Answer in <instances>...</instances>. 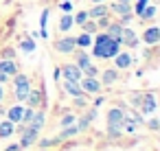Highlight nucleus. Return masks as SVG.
<instances>
[{
    "instance_id": "7ed1b4c3",
    "label": "nucleus",
    "mask_w": 160,
    "mask_h": 151,
    "mask_svg": "<svg viewBox=\"0 0 160 151\" xmlns=\"http://www.w3.org/2000/svg\"><path fill=\"white\" fill-rule=\"evenodd\" d=\"M22 136H20V149H27V147H31V144H35L38 142V134H40V129H35V127H31V125H27L22 131H20Z\"/></svg>"
},
{
    "instance_id": "c756f323",
    "label": "nucleus",
    "mask_w": 160,
    "mask_h": 151,
    "mask_svg": "<svg viewBox=\"0 0 160 151\" xmlns=\"http://www.w3.org/2000/svg\"><path fill=\"white\" fill-rule=\"evenodd\" d=\"M75 123H77L75 114H64V116H62V120H59V125H62V127H70V125H75Z\"/></svg>"
},
{
    "instance_id": "f257e3e1",
    "label": "nucleus",
    "mask_w": 160,
    "mask_h": 151,
    "mask_svg": "<svg viewBox=\"0 0 160 151\" xmlns=\"http://www.w3.org/2000/svg\"><path fill=\"white\" fill-rule=\"evenodd\" d=\"M118 51H121V42H118V40H112L108 33L97 35L94 48H92V55H94V57H99V59H112Z\"/></svg>"
},
{
    "instance_id": "6ab92c4d",
    "label": "nucleus",
    "mask_w": 160,
    "mask_h": 151,
    "mask_svg": "<svg viewBox=\"0 0 160 151\" xmlns=\"http://www.w3.org/2000/svg\"><path fill=\"white\" fill-rule=\"evenodd\" d=\"M13 131H16V127H13V123H11V120H2V123H0V138H2V140H5V138H9Z\"/></svg>"
},
{
    "instance_id": "39448f33",
    "label": "nucleus",
    "mask_w": 160,
    "mask_h": 151,
    "mask_svg": "<svg viewBox=\"0 0 160 151\" xmlns=\"http://www.w3.org/2000/svg\"><path fill=\"white\" fill-rule=\"evenodd\" d=\"M138 110H140V114H151V112H156V96H153L151 92L138 96Z\"/></svg>"
},
{
    "instance_id": "72a5a7b5",
    "label": "nucleus",
    "mask_w": 160,
    "mask_h": 151,
    "mask_svg": "<svg viewBox=\"0 0 160 151\" xmlns=\"http://www.w3.org/2000/svg\"><path fill=\"white\" fill-rule=\"evenodd\" d=\"M105 131H108L110 138H121V134H123L121 127H105Z\"/></svg>"
},
{
    "instance_id": "c9c22d12",
    "label": "nucleus",
    "mask_w": 160,
    "mask_h": 151,
    "mask_svg": "<svg viewBox=\"0 0 160 151\" xmlns=\"http://www.w3.org/2000/svg\"><path fill=\"white\" fill-rule=\"evenodd\" d=\"M57 142V138H44V140H40L38 144L42 147V149H46V147H51V144H55Z\"/></svg>"
},
{
    "instance_id": "58836bf2",
    "label": "nucleus",
    "mask_w": 160,
    "mask_h": 151,
    "mask_svg": "<svg viewBox=\"0 0 160 151\" xmlns=\"http://www.w3.org/2000/svg\"><path fill=\"white\" fill-rule=\"evenodd\" d=\"M62 9H64L66 13H70V11H72V2H68V0H64V2H62Z\"/></svg>"
},
{
    "instance_id": "5701e85b",
    "label": "nucleus",
    "mask_w": 160,
    "mask_h": 151,
    "mask_svg": "<svg viewBox=\"0 0 160 151\" xmlns=\"http://www.w3.org/2000/svg\"><path fill=\"white\" fill-rule=\"evenodd\" d=\"M75 42H77L79 48H88V46L92 44V35H90V33H81L79 37H75Z\"/></svg>"
},
{
    "instance_id": "f3484780",
    "label": "nucleus",
    "mask_w": 160,
    "mask_h": 151,
    "mask_svg": "<svg viewBox=\"0 0 160 151\" xmlns=\"http://www.w3.org/2000/svg\"><path fill=\"white\" fill-rule=\"evenodd\" d=\"M22 112H24V107H22V105H13V107H9L7 116H9V120L16 125V123H20V120H22Z\"/></svg>"
},
{
    "instance_id": "79ce46f5",
    "label": "nucleus",
    "mask_w": 160,
    "mask_h": 151,
    "mask_svg": "<svg viewBox=\"0 0 160 151\" xmlns=\"http://www.w3.org/2000/svg\"><path fill=\"white\" fill-rule=\"evenodd\" d=\"M59 77H62V70L55 68V70H53V79H59Z\"/></svg>"
},
{
    "instance_id": "49530a36",
    "label": "nucleus",
    "mask_w": 160,
    "mask_h": 151,
    "mask_svg": "<svg viewBox=\"0 0 160 151\" xmlns=\"http://www.w3.org/2000/svg\"><path fill=\"white\" fill-rule=\"evenodd\" d=\"M138 2H142V5H149V0H138Z\"/></svg>"
},
{
    "instance_id": "b1692460",
    "label": "nucleus",
    "mask_w": 160,
    "mask_h": 151,
    "mask_svg": "<svg viewBox=\"0 0 160 151\" xmlns=\"http://www.w3.org/2000/svg\"><path fill=\"white\" fill-rule=\"evenodd\" d=\"M77 66H79V70L88 68V66H90V55L83 53V51H79V53H77Z\"/></svg>"
},
{
    "instance_id": "4be33fe9",
    "label": "nucleus",
    "mask_w": 160,
    "mask_h": 151,
    "mask_svg": "<svg viewBox=\"0 0 160 151\" xmlns=\"http://www.w3.org/2000/svg\"><path fill=\"white\" fill-rule=\"evenodd\" d=\"M94 116H97V112H94V110H92L90 114H86V116H83V118L79 120V125H77V129H79V131H86V129L90 127V123L94 120Z\"/></svg>"
},
{
    "instance_id": "20e7f679",
    "label": "nucleus",
    "mask_w": 160,
    "mask_h": 151,
    "mask_svg": "<svg viewBox=\"0 0 160 151\" xmlns=\"http://www.w3.org/2000/svg\"><path fill=\"white\" fill-rule=\"evenodd\" d=\"M79 85H81L83 94H99L101 92V81L97 77H81Z\"/></svg>"
},
{
    "instance_id": "f8f14e48",
    "label": "nucleus",
    "mask_w": 160,
    "mask_h": 151,
    "mask_svg": "<svg viewBox=\"0 0 160 151\" xmlns=\"http://www.w3.org/2000/svg\"><path fill=\"white\" fill-rule=\"evenodd\" d=\"M105 33L112 37V40H118L121 42V33H123V24L121 22H110L108 27H105Z\"/></svg>"
},
{
    "instance_id": "c03bdc74",
    "label": "nucleus",
    "mask_w": 160,
    "mask_h": 151,
    "mask_svg": "<svg viewBox=\"0 0 160 151\" xmlns=\"http://www.w3.org/2000/svg\"><path fill=\"white\" fill-rule=\"evenodd\" d=\"M2 99H5V88H2V83H0V103H2Z\"/></svg>"
},
{
    "instance_id": "37998d69",
    "label": "nucleus",
    "mask_w": 160,
    "mask_h": 151,
    "mask_svg": "<svg viewBox=\"0 0 160 151\" xmlns=\"http://www.w3.org/2000/svg\"><path fill=\"white\" fill-rule=\"evenodd\" d=\"M18 149H20V144H18V142H16V144H9V147H7V151H18Z\"/></svg>"
},
{
    "instance_id": "9d476101",
    "label": "nucleus",
    "mask_w": 160,
    "mask_h": 151,
    "mask_svg": "<svg viewBox=\"0 0 160 151\" xmlns=\"http://www.w3.org/2000/svg\"><path fill=\"white\" fill-rule=\"evenodd\" d=\"M112 59L116 61V70H127V68L132 66V55H129V53H121V51H118Z\"/></svg>"
},
{
    "instance_id": "aec40b11",
    "label": "nucleus",
    "mask_w": 160,
    "mask_h": 151,
    "mask_svg": "<svg viewBox=\"0 0 160 151\" xmlns=\"http://www.w3.org/2000/svg\"><path fill=\"white\" fill-rule=\"evenodd\" d=\"M116 79H118V70H116V68H110V70H103V79H101V81H103L105 85H112V83H114Z\"/></svg>"
},
{
    "instance_id": "cd10ccee",
    "label": "nucleus",
    "mask_w": 160,
    "mask_h": 151,
    "mask_svg": "<svg viewBox=\"0 0 160 151\" xmlns=\"http://www.w3.org/2000/svg\"><path fill=\"white\" fill-rule=\"evenodd\" d=\"M153 16H156V7H153V5H147V7L142 9V13H140L142 20H151Z\"/></svg>"
},
{
    "instance_id": "bb28decb",
    "label": "nucleus",
    "mask_w": 160,
    "mask_h": 151,
    "mask_svg": "<svg viewBox=\"0 0 160 151\" xmlns=\"http://www.w3.org/2000/svg\"><path fill=\"white\" fill-rule=\"evenodd\" d=\"M20 51H24V53H33V51H35V42L29 40V37L22 40V42H20Z\"/></svg>"
},
{
    "instance_id": "7c9ffc66",
    "label": "nucleus",
    "mask_w": 160,
    "mask_h": 151,
    "mask_svg": "<svg viewBox=\"0 0 160 151\" xmlns=\"http://www.w3.org/2000/svg\"><path fill=\"white\" fill-rule=\"evenodd\" d=\"M75 134H79V129H77V125H70V127H64V131H62L59 138H72Z\"/></svg>"
},
{
    "instance_id": "dca6fc26",
    "label": "nucleus",
    "mask_w": 160,
    "mask_h": 151,
    "mask_svg": "<svg viewBox=\"0 0 160 151\" xmlns=\"http://www.w3.org/2000/svg\"><path fill=\"white\" fill-rule=\"evenodd\" d=\"M24 101L29 103V107H35V110H38V105L42 103V94H40V90H29V94H27Z\"/></svg>"
},
{
    "instance_id": "0eeeda50",
    "label": "nucleus",
    "mask_w": 160,
    "mask_h": 151,
    "mask_svg": "<svg viewBox=\"0 0 160 151\" xmlns=\"http://www.w3.org/2000/svg\"><path fill=\"white\" fill-rule=\"evenodd\" d=\"M59 70H62V75H64L66 81H81V77H83V72L79 70L77 64H66V66L59 68Z\"/></svg>"
},
{
    "instance_id": "ea45409f",
    "label": "nucleus",
    "mask_w": 160,
    "mask_h": 151,
    "mask_svg": "<svg viewBox=\"0 0 160 151\" xmlns=\"http://www.w3.org/2000/svg\"><path fill=\"white\" fill-rule=\"evenodd\" d=\"M13 55H16V53H13V51H11V48H7V51H5V53H2V59H11V57H13Z\"/></svg>"
},
{
    "instance_id": "4468645a",
    "label": "nucleus",
    "mask_w": 160,
    "mask_h": 151,
    "mask_svg": "<svg viewBox=\"0 0 160 151\" xmlns=\"http://www.w3.org/2000/svg\"><path fill=\"white\" fill-rule=\"evenodd\" d=\"M103 16H108V5H101V2L88 11V18H90V20H99V18H103Z\"/></svg>"
},
{
    "instance_id": "f03ea898",
    "label": "nucleus",
    "mask_w": 160,
    "mask_h": 151,
    "mask_svg": "<svg viewBox=\"0 0 160 151\" xmlns=\"http://www.w3.org/2000/svg\"><path fill=\"white\" fill-rule=\"evenodd\" d=\"M13 85H16V99L22 103L31 90V83H29V77L27 75H13Z\"/></svg>"
},
{
    "instance_id": "a878e982",
    "label": "nucleus",
    "mask_w": 160,
    "mask_h": 151,
    "mask_svg": "<svg viewBox=\"0 0 160 151\" xmlns=\"http://www.w3.org/2000/svg\"><path fill=\"white\" fill-rule=\"evenodd\" d=\"M46 22H48V9L42 11V20H40V27H42L40 35H42V37H48V33H46Z\"/></svg>"
},
{
    "instance_id": "e433bc0d",
    "label": "nucleus",
    "mask_w": 160,
    "mask_h": 151,
    "mask_svg": "<svg viewBox=\"0 0 160 151\" xmlns=\"http://www.w3.org/2000/svg\"><path fill=\"white\" fill-rule=\"evenodd\" d=\"M110 24V20H108V16H103V18H99V22H97V29H105Z\"/></svg>"
},
{
    "instance_id": "1a4fd4ad",
    "label": "nucleus",
    "mask_w": 160,
    "mask_h": 151,
    "mask_svg": "<svg viewBox=\"0 0 160 151\" xmlns=\"http://www.w3.org/2000/svg\"><path fill=\"white\" fill-rule=\"evenodd\" d=\"M121 44H125L127 48H136L138 46V37L132 29H125L123 27V33H121Z\"/></svg>"
},
{
    "instance_id": "a19ab883",
    "label": "nucleus",
    "mask_w": 160,
    "mask_h": 151,
    "mask_svg": "<svg viewBox=\"0 0 160 151\" xmlns=\"http://www.w3.org/2000/svg\"><path fill=\"white\" fill-rule=\"evenodd\" d=\"M7 81H9V77H7V75H5V72H0V83H2V85H5V83H7Z\"/></svg>"
},
{
    "instance_id": "4c0bfd02",
    "label": "nucleus",
    "mask_w": 160,
    "mask_h": 151,
    "mask_svg": "<svg viewBox=\"0 0 160 151\" xmlns=\"http://www.w3.org/2000/svg\"><path fill=\"white\" fill-rule=\"evenodd\" d=\"M147 125H149V129H153V131H158V127H160V123H158V118H151V120H149Z\"/></svg>"
},
{
    "instance_id": "9b49d317",
    "label": "nucleus",
    "mask_w": 160,
    "mask_h": 151,
    "mask_svg": "<svg viewBox=\"0 0 160 151\" xmlns=\"http://www.w3.org/2000/svg\"><path fill=\"white\" fill-rule=\"evenodd\" d=\"M158 40H160V29H158V27H149V29L142 33V42L149 44V46L158 44Z\"/></svg>"
},
{
    "instance_id": "de8ad7c7",
    "label": "nucleus",
    "mask_w": 160,
    "mask_h": 151,
    "mask_svg": "<svg viewBox=\"0 0 160 151\" xmlns=\"http://www.w3.org/2000/svg\"><path fill=\"white\" fill-rule=\"evenodd\" d=\"M116 2H132V0H116Z\"/></svg>"
},
{
    "instance_id": "423d86ee",
    "label": "nucleus",
    "mask_w": 160,
    "mask_h": 151,
    "mask_svg": "<svg viewBox=\"0 0 160 151\" xmlns=\"http://www.w3.org/2000/svg\"><path fill=\"white\" fill-rule=\"evenodd\" d=\"M75 48H77V42H75V37H70V35H66V37H62V40L55 42V51L62 53V55H70Z\"/></svg>"
},
{
    "instance_id": "c85d7f7f",
    "label": "nucleus",
    "mask_w": 160,
    "mask_h": 151,
    "mask_svg": "<svg viewBox=\"0 0 160 151\" xmlns=\"http://www.w3.org/2000/svg\"><path fill=\"white\" fill-rule=\"evenodd\" d=\"M33 114H35V107H27V110L22 112V120H20V123H22V125H29L31 118H33Z\"/></svg>"
},
{
    "instance_id": "a18cd8bd",
    "label": "nucleus",
    "mask_w": 160,
    "mask_h": 151,
    "mask_svg": "<svg viewBox=\"0 0 160 151\" xmlns=\"http://www.w3.org/2000/svg\"><path fill=\"white\" fill-rule=\"evenodd\" d=\"M90 2H94V5H99V2H103V0H90Z\"/></svg>"
},
{
    "instance_id": "ddd939ff",
    "label": "nucleus",
    "mask_w": 160,
    "mask_h": 151,
    "mask_svg": "<svg viewBox=\"0 0 160 151\" xmlns=\"http://www.w3.org/2000/svg\"><path fill=\"white\" fill-rule=\"evenodd\" d=\"M0 72H5L7 77H13V75H18V66L11 59H0Z\"/></svg>"
},
{
    "instance_id": "2eb2a0df",
    "label": "nucleus",
    "mask_w": 160,
    "mask_h": 151,
    "mask_svg": "<svg viewBox=\"0 0 160 151\" xmlns=\"http://www.w3.org/2000/svg\"><path fill=\"white\" fill-rule=\"evenodd\" d=\"M64 90H66V92H68L72 99L83 94V92H81V85H79V81H66V83H64Z\"/></svg>"
},
{
    "instance_id": "412c9836",
    "label": "nucleus",
    "mask_w": 160,
    "mask_h": 151,
    "mask_svg": "<svg viewBox=\"0 0 160 151\" xmlns=\"http://www.w3.org/2000/svg\"><path fill=\"white\" fill-rule=\"evenodd\" d=\"M44 120H46V114L40 110V112H35V114H33V118H31V123H29V125H31V127H35V129H42V127H44Z\"/></svg>"
},
{
    "instance_id": "6e6552de",
    "label": "nucleus",
    "mask_w": 160,
    "mask_h": 151,
    "mask_svg": "<svg viewBox=\"0 0 160 151\" xmlns=\"http://www.w3.org/2000/svg\"><path fill=\"white\" fill-rule=\"evenodd\" d=\"M105 120H108V127H121V129H123V107H112V110H108Z\"/></svg>"
},
{
    "instance_id": "a211bd4d",
    "label": "nucleus",
    "mask_w": 160,
    "mask_h": 151,
    "mask_svg": "<svg viewBox=\"0 0 160 151\" xmlns=\"http://www.w3.org/2000/svg\"><path fill=\"white\" fill-rule=\"evenodd\" d=\"M110 9L116 11L118 16H127V13H132V5H129V2H114V5H110Z\"/></svg>"
},
{
    "instance_id": "393cba45",
    "label": "nucleus",
    "mask_w": 160,
    "mask_h": 151,
    "mask_svg": "<svg viewBox=\"0 0 160 151\" xmlns=\"http://www.w3.org/2000/svg\"><path fill=\"white\" fill-rule=\"evenodd\" d=\"M72 24H75L72 16H70V13H66V16H64V18L59 20V31H64V33H66V31H68V29H70Z\"/></svg>"
},
{
    "instance_id": "2f4dec72",
    "label": "nucleus",
    "mask_w": 160,
    "mask_h": 151,
    "mask_svg": "<svg viewBox=\"0 0 160 151\" xmlns=\"http://www.w3.org/2000/svg\"><path fill=\"white\" fill-rule=\"evenodd\" d=\"M81 27H83V33H90V35L97 33V22H88V20H86Z\"/></svg>"
},
{
    "instance_id": "473e14b6",
    "label": "nucleus",
    "mask_w": 160,
    "mask_h": 151,
    "mask_svg": "<svg viewBox=\"0 0 160 151\" xmlns=\"http://www.w3.org/2000/svg\"><path fill=\"white\" fill-rule=\"evenodd\" d=\"M81 72H83V77H97V75H99V68L90 64V66H88V68H83Z\"/></svg>"
},
{
    "instance_id": "f704fd0d",
    "label": "nucleus",
    "mask_w": 160,
    "mask_h": 151,
    "mask_svg": "<svg viewBox=\"0 0 160 151\" xmlns=\"http://www.w3.org/2000/svg\"><path fill=\"white\" fill-rule=\"evenodd\" d=\"M72 20H75V24H83V22L88 20V11H79V13H77Z\"/></svg>"
}]
</instances>
